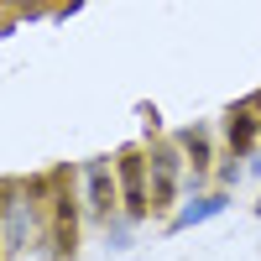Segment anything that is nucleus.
<instances>
[{
    "label": "nucleus",
    "mask_w": 261,
    "mask_h": 261,
    "mask_svg": "<svg viewBox=\"0 0 261 261\" xmlns=\"http://www.w3.org/2000/svg\"><path fill=\"white\" fill-rule=\"evenodd\" d=\"M230 146H251V120H246V115L230 120Z\"/></svg>",
    "instance_id": "7ed1b4c3"
},
{
    "label": "nucleus",
    "mask_w": 261,
    "mask_h": 261,
    "mask_svg": "<svg viewBox=\"0 0 261 261\" xmlns=\"http://www.w3.org/2000/svg\"><path fill=\"white\" fill-rule=\"evenodd\" d=\"M120 178H125V204H130V214H146V193H141V157H136V151H125V157H120Z\"/></svg>",
    "instance_id": "f257e3e1"
},
{
    "label": "nucleus",
    "mask_w": 261,
    "mask_h": 261,
    "mask_svg": "<svg viewBox=\"0 0 261 261\" xmlns=\"http://www.w3.org/2000/svg\"><path fill=\"white\" fill-rule=\"evenodd\" d=\"M89 199H94V209H99V214H110V204H115L110 167H105V162H94V167H89Z\"/></svg>",
    "instance_id": "f03ea898"
}]
</instances>
